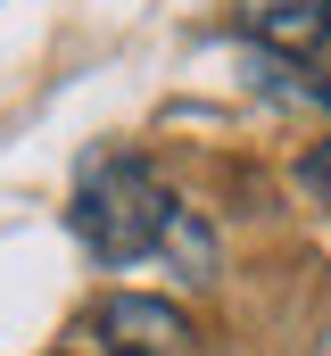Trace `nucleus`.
I'll return each mask as SVG.
<instances>
[{
    "instance_id": "nucleus-1",
    "label": "nucleus",
    "mask_w": 331,
    "mask_h": 356,
    "mask_svg": "<svg viewBox=\"0 0 331 356\" xmlns=\"http://www.w3.org/2000/svg\"><path fill=\"white\" fill-rule=\"evenodd\" d=\"M67 224H75V241L99 266H150V257H166L174 224H182V199H174L141 158L108 149V158H83Z\"/></svg>"
},
{
    "instance_id": "nucleus-2",
    "label": "nucleus",
    "mask_w": 331,
    "mask_h": 356,
    "mask_svg": "<svg viewBox=\"0 0 331 356\" xmlns=\"http://www.w3.org/2000/svg\"><path fill=\"white\" fill-rule=\"evenodd\" d=\"M99 356H199V332L182 307L141 298V290H116L99 307Z\"/></svg>"
},
{
    "instance_id": "nucleus-3",
    "label": "nucleus",
    "mask_w": 331,
    "mask_h": 356,
    "mask_svg": "<svg viewBox=\"0 0 331 356\" xmlns=\"http://www.w3.org/2000/svg\"><path fill=\"white\" fill-rule=\"evenodd\" d=\"M241 33L273 58L315 67L331 50V0H241Z\"/></svg>"
},
{
    "instance_id": "nucleus-4",
    "label": "nucleus",
    "mask_w": 331,
    "mask_h": 356,
    "mask_svg": "<svg viewBox=\"0 0 331 356\" xmlns=\"http://www.w3.org/2000/svg\"><path fill=\"white\" fill-rule=\"evenodd\" d=\"M166 266H174V282H216V241H207V224L182 207V224H174V241H166Z\"/></svg>"
},
{
    "instance_id": "nucleus-5",
    "label": "nucleus",
    "mask_w": 331,
    "mask_h": 356,
    "mask_svg": "<svg viewBox=\"0 0 331 356\" xmlns=\"http://www.w3.org/2000/svg\"><path fill=\"white\" fill-rule=\"evenodd\" d=\"M298 182H307V191H315V199L331 207V141H315V149L298 158Z\"/></svg>"
}]
</instances>
